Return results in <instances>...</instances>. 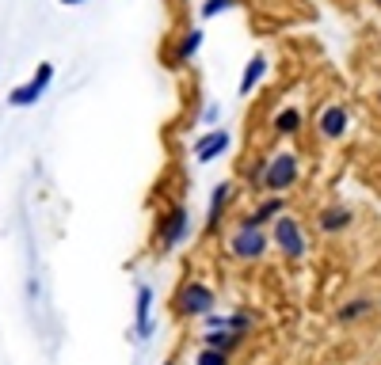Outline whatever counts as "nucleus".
<instances>
[{
	"instance_id": "obj_20",
	"label": "nucleus",
	"mask_w": 381,
	"mask_h": 365,
	"mask_svg": "<svg viewBox=\"0 0 381 365\" xmlns=\"http://www.w3.org/2000/svg\"><path fill=\"white\" fill-rule=\"evenodd\" d=\"M229 8H237V0H206V4L199 8V16L214 19V16H221V12H229Z\"/></svg>"
},
{
	"instance_id": "obj_1",
	"label": "nucleus",
	"mask_w": 381,
	"mask_h": 365,
	"mask_svg": "<svg viewBox=\"0 0 381 365\" xmlns=\"http://www.w3.org/2000/svg\"><path fill=\"white\" fill-rule=\"evenodd\" d=\"M190 236H195V217H190V210L183 202H168L164 210H157V217H153L149 252L164 259V255L179 252Z\"/></svg>"
},
{
	"instance_id": "obj_23",
	"label": "nucleus",
	"mask_w": 381,
	"mask_h": 365,
	"mask_svg": "<svg viewBox=\"0 0 381 365\" xmlns=\"http://www.w3.org/2000/svg\"><path fill=\"white\" fill-rule=\"evenodd\" d=\"M160 365H179V362H175V357H164V362H160Z\"/></svg>"
},
{
	"instance_id": "obj_22",
	"label": "nucleus",
	"mask_w": 381,
	"mask_h": 365,
	"mask_svg": "<svg viewBox=\"0 0 381 365\" xmlns=\"http://www.w3.org/2000/svg\"><path fill=\"white\" fill-rule=\"evenodd\" d=\"M61 4H65V8H76V4H84V0H61Z\"/></svg>"
},
{
	"instance_id": "obj_4",
	"label": "nucleus",
	"mask_w": 381,
	"mask_h": 365,
	"mask_svg": "<svg viewBox=\"0 0 381 365\" xmlns=\"http://www.w3.org/2000/svg\"><path fill=\"white\" fill-rule=\"evenodd\" d=\"M271 247L282 255V263H301L309 255V236H305V221L294 213H282L271 228Z\"/></svg>"
},
{
	"instance_id": "obj_8",
	"label": "nucleus",
	"mask_w": 381,
	"mask_h": 365,
	"mask_svg": "<svg viewBox=\"0 0 381 365\" xmlns=\"http://www.w3.org/2000/svg\"><path fill=\"white\" fill-rule=\"evenodd\" d=\"M248 342V335H241V331H229V327L221 324V316H206L202 320V346H210V350H221V354H237V350Z\"/></svg>"
},
{
	"instance_id": "obj_19",
	"label": "nucleus",
	"mask_w": 381,
	"mask_h": 365,
	"mask_svg": "<svg viewBox=\"0 0 381 365\" xmlns=\"http://www.w3.org/2000/svg\"><path fill=\"white\" fill-rule=\"evenodd\" d=\"M195 365H232V357H229V354H221V350L202 346L199 354H195Z\"/></svg>"
},
{
	"instance_id": "obj_14",
	"label": "nucleus",
	"mask_w": 381,
	"mask_h": 365,
	"mask_svg": "<svg viewBox=\"0 0 381 365\" xmlns=\"http://www.w3.org/2000/svg\"><path fill=\"white\" fill-rule=\"evenodd\" d=\"M370 312H378V297H370V293H355V297H347L340 309H336V324L355 327L358 320H366Z\"/></svg>"
},
{
	"instance_id": "obj_18",
	"label": "nucleus",
	"mask_w": 381,
	"mask_h": 365,
	"mask_svg": "<svg viewBox=\"0 0 381 365\" xmlns=\"http://www.w3.org/2000/svg\"><path fill=\"white\" fill-rule=\"evenodd\" d=\"M263 171H267V160L248 164V171H244V183H248L252 195H259V190H263Z\"/></svg>"
},
{
	"instance_id": "obj_2",
	"label": "nucleus",
	"mask_w": 381,
	"mask_h": 365,
	"mask_svg": "<svg viewBox=\"0 0 381 365\" xmlns=\"http://www.w3.org/2000/svg\"><path fill=\"white\" fill-rule=\"evenodd\" d=\"M172 312H175V320H206V316H214L217 312V293H214V285H206L202 278H183L179 282V289H175V297H172Z\"/></svg>"
},
{
	"instance_id": "obj_25",
	"label": "nucleus",
	"mask_w": 381,
	"mask_h": 365,
	"mask_svg": "<svg viewBox=\"0 0 381 365\" xmlns=\"http://www.w3.org/2000/svg\"><path fill=\"white\" fill-rule=\"evenodd\" d=\"M378 4H381V0H378Z\"/></svg>"
},
{
	"instance_id": "obj_16",
	"label": "nucleus",
	"mask_w": 381,
	"mask_h": 365,
	"mask_svg": "<svg viewBox=\"0 0 381 365\" xmlns=\"http://www.w3.org/2000/svg\"><path fill=\"white\" fill-rule=\"evenodd\" d=\"M301 126H305V114H301L298 107H282V111H274V118H271L274 137H298Z\"/></svg>"
},
{
	"instance_id": "obj_17",
	"label": "nucleus",
	"mask_w": 381,
	"mask_h": 365,
	"mask_svg": "<svg viewBox=\"0 0 381 365\" xmlns=\"http://www.w3.org/2000/svg\"><path fill=\"white\" fill-rule=\"evenodd\" d=\"M199 49H202V27H190V31L179 38V46L172 49V65H187V61H195Z\"/></svg>"
},
{
	"instance_id": "obj_7",
	"label": "nucleus",
	"mask_w": 381,
	"mask_h": 365,
	"mask_svg": "<svg viewBox=\"0 0 381 365\" xmlns=\"http://www.w3.org/2000/svg\"><path fill=\"white\" fill-rule=\"evenodd\" d=\"M157 293H153V285L141 282L138 293H133V339H153L157 335Z\"/></svg>"
},
{
	"instance_id": "obj_11",
	"label": "nucleus",
	"mask_w": 381,
	"mask_h": 365,
	"mask_svg": "<svg viewBox=\"0 0 381 365\" xmlns=\"http://www.w3.org/2000/svg\"><path fill=\"white\" fill-rule=\"evenodd\" d=\"M351 225H355V210L343 202H328L316 210V232L320 236H343Z\"/></svg>"
},
{
	"instance_id": "obj_9",
	"label": "nucleus",
	"mask_w": 381,
	"mask_h": 365,
	"mask_svg": "<svg viewBox=\"0 0 381 365\" xmlns=\"http://www.w3.org/2000/svg\"><path fill=\"white\" fill-rule=\"evenodd\" d=\"M282 213H290V195H263L252 202L248 213H241V225H256V228H271Z\"/></svg>"
},
{
	"instance_id": "obj_6",
	"label": "nucleus",
	"mask_w": 381,
	"mask_h": 365,
	"mask_svg": "<svg viewBox=\"0 0 381 365\" xmlns=\"http://www.w3.org/2000/svg\"><path fill=\"white\" fill-rule=\"evenodd\" d=\"M50 84H54V65H50V61H39V69H34L31 80L8 91V107H19V111H27V107H34L42 96H46V88H50Z\"/></svg>"
},
{
	"instance_id": "obj_10",
	"label": "nucleus",
	"mask_w": 381,
	"mask_h": 365,
	"mask_svg": "<svg viewBox=\"0 0 381 365\" xmlns=\"http://www.w3.org/2000/svg\"><path fill=\"white\" fill-rule=\"evenodd\" d=\"M232 198H237V183L232 179H221L214 190H210V202H206V221H202V228H206V236H217V228H221L225 213L232 210Z\"/></svg>"
},
{
	"instance_id": "obj_15",
	"label": "nucleus",
	"mask_w": 381,
	"mask_h": 365,
	"mask_svg": "<svg viewBox=\"0 0 381 365\" xmlns=\"http://www.w3.org/2000/svg\"><path fill=\"white\" fill-rule=\"evenodd\" d=\"M267 69H271V61H267V54H252V61L244 65V73H241V84H237V96L241 99H248L252 91L263 84V76H267Z\"/></svg>"
},
{
	"instance_id": "obj_21",
	"label": "nucleus",
	"mask_w": 381,
	"mask_h": 365,
	"mask_svg": "<svg viewBox=\"0 0 381 365\" xmlns=\"http://www.w3.org/2000/svg\"><path fill=\"white\" fill-rule=\"evenodd\" d=\"M199 118H202V126H210V130H217V118H221V107H217V103H206V107H202V114H199Z\"/></svg>"
},
{
	"instance_id": "obj_12",
	"label": "nucleus",
	"mask_w": 381,
	"mask_h": 365,
	"mask_svg": "<svg viewBox=\"0 0 381 365\" xmlns=\"http://www.w3.org/2000/svg\"><path fill=\"white\" fill-rule=\"evenodd\" d=\"M351 130V111L343 103H328L320 114H316V133L324 141H343Z\"/></svg>"
},
{
	"instance_id": "obj_3",
	"label": "nucleus",
	"mask_w": 381,
	"mask_h": 365,
	"mask_svg": "<svg viewBox=\"0 0 381 365\" xmlns=\"http://www.w3.org/2000/svg\"><path fill=\"white\" fill-rule=\"evenodd\" d=\"M267 252H271V232L267 228H256V225H237L229 228L225 236V255L232 263H263Z\"/></svg>"
},
{
	"instance_id": "obj_5",
	"label": "nucleus",
	"mask_w": 381,
	"mask_h": 365,
	"mask_svg": "<svg viewBox=\"0 0 381 365\" xmlns=\"http://www.w3.org/2000/svg\"><path fill=\"white\" fill-rule=\"evenodd\" d=\"M298 183H301V156L294 148H279L274 156H267L263 195H290Z\"/></svg>"
},
{
	"instance_id": "obj_13",
	"label": "nucleus",
	"mask_w": 381,
	"mask_h": 365,
	"mask_svg": "<svg viewBox=\"0 0 381 365\" xmlns=\"http://www.w3.org/2000/svg\"><path fill=\"white\" fill-rule=\"evenodd\" d=\"M229 145H232V133L229 130H206L195 145H190V153H195V160L199 164H214V160H221L225 153H229Z\"/></svg>"
},
{
	"instance_id": "obj_24",
	"label": "nucleus",
	"mask_w": 381,
	"mask_h": 365,
	"mask_svg": "<svg viewBox=\"0 0 381 365\" xmlns=\"http://www.w3.org/2000/svg\"><path fill=\"white\" fill-rule=\"evenodd\" d=\"M378 103H381V91H378Z\"/></svg>"
}]
</instances>
